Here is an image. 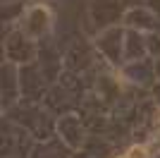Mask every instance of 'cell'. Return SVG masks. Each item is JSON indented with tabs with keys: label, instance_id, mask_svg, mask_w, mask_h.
<instances>
[{
	"label": "cell",
	"instance_id": "cell-1",
	"mask_svg": "<svg viewBox=\"0 0 160 158\" xmlns=\"http://www.w3.org/2000/svg\"><path fill=\"white\" fill-rule=\"evenodd\" d=\"M120 158H132V156H129V151H127V153H124V156H120Z\"/></svg>",
	"mask_w": 160,
	"mask_h": 158
}]
</instances>
